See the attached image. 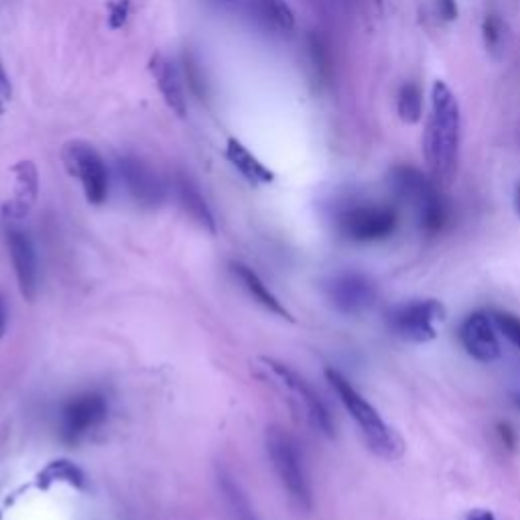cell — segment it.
<instances>
[{"mask_svg": "<svg viewBox=\"0 0 520 520\" xmlns=\"http://www.w3.org/2000/svg\"><path fill=\"white\" fill-rule=\"evenodd\" d=\"M399 216L393 208L362 204L348 208L340 216V232L354 242H378L397 232Z\"/></svg>", "mask_w": 520, "mask_h": 520, "instance_id": "obj_7", "label": "cell"}, {"mask_svg": "<svg viewBox=\"0 0 520 520\" xmlns=\"http://www.w3.org/2000/svg\"><path fill=\"white\" fill-rule=\"evenodd\" d=\"M325 378H328L334 393L350 413L352 421L358 425L366 445L386 462L399 460L405 453L401 435L380 417V413L358 393L342 372L328 368L325 370Z\"/></svg>", "mask_w": 520, "mask_h": 520, "instance_id": "obj_2", "label": "cell"}, {"mask_svg": "<svg viewBox=\"0 0 520 520\" xmlns=\"http://www.w3.org/2000/svg\"><path fill=\"white\" fill-rule=\"evenodd\" d=\"M516 210H518V214H520V187H518V191H516Z\"/></svg>", "mask_w": 520, "mask_h": 520, "instance_id": "obj_28", "label": "cell"}, {"mask_svg": "<svg viewBox=\"0 0 520 520\" xmlns=\"http://www.w3.org/2000/svg\"><path fill=\"white\" fill-rule=\"evenodd\" d=\"M492 319H494L496 330H498L516 350H520V317H516V315H512V313H502V311H498V313L492 315Z\"/></svg>", "mask_w": 520, "mask_h": 520, "instance_id": "obj_21", "label": "cell"}, {"mask_svg": "<svg viewBox=\"0 0 520 520\" xmlns=\"http://www.w3.org/2000/svg\"><path fill=\"white\" fill-rule=\"evenodd\" d=\"M267 449L273 468L291 500L301 510H311V486L295 441L281 429H271L267 433Z\"/></svg>", "mask_w": 520, "mask_h": 520, "instance_id": "obj_4", "label": "cell"}, {"mask_svg": "<svg viewBox=\"0 0 520 520\" xmlns=\"http://www.w3.org/2000/svg\"><path fill=\"white\" fill-rule=\"evenodd\" d=\"M265 362L269 364V368L273 370V374L291 390V393L297 397V401L303 405V409H305L307 419L311 421V425H313L317 431H321L323 435L334 437V433H336L334 419H332L328 407H325V403L321 401V397L313 390V386H311L299 372H295L293 368H289L287 364L277 362V360H273V358H265Z\"/></svg>", "mask_w": 520, "mask_h": 520, "instance_id": "obj_8", "label": "cell"}, {"mask_svg": "<svg viewBox=\"0 0 520 520\" xmlns=\"http://www.w3.org/2000/svg\"><path fill=\"white\" fill-rule=\"evenodd\" d=\"M514 403H516V407H518V409H520V395H518V397H516V399H514Z\"/></svg>", "mask_w": 520, "mask_h": 520, "instance_id": "obj_29", "label": "cell"}, {"mask_svg": "<svg viewBox=\"0 0 520 520\" xmlns=\"http://www.w3.org/2000/svg\"><path fill=\"white\" fill-rule=\"evenodd\" d=\"M258 13L265 21L281 31H291L295 27V13L287 0H256Z\"/></svg>", "mask_w": 520, "mask_h": 520, "instance_id": "obj_18", "label": "cell"}, {"mask_svg": "<svg viewBox=\"0 0 520 520\" xmlns=\"http://www.w3.org/2000/svg\"><path fill=\"white\" fill-rule=\"evenodd\" d=\"M232 273L234 277L240 281V285L246 289V293L258 303L263 305L267 311L283 317V319H289L293 321V315L287 311V307L277 299V295L260 281V277L246 265H240V263H232Z\"/></svg>", "mask_w": 520, "mask_h": 520, "instance_id": "obj_16", "label": "cell"}, {"mask_svg": "<svg viewBox=\"0 0 520 520\" xmlns=\"http://www.w3.org/2000/svg\"><path fill=\"white\" fill-rule=\"evenodd\" d=\"M106 413L108 405L100 393L74 397L61 411V437L70 443L82 439L106 419Z\"/></svg>", "mask_w": 520, "mask_h": 520, "instance_id": "obj_10", "label": "cell"}, {"mask_svg": "<svg viewBox=\"0 0 520 520\" xmlns=\"http://www.w3.org/2000/svg\"><path fill=\"white\" fill-rule=\"evenodd\" d=\"M226 157L232 163V167L238 169V173L254 185L271 183L275 179V173L263 161H260L244 143H240L234 137L228 139V143H226Z\"/></svg>", "mask_w": 520, "mask_h": 520, "instance_id": "obj_15", "label": "cell"}, {"mask_svg": "<svg viewBox=\"0 0 520 520\" xmlns=\"http://www.w3.org/2000/svg\"><path fill=\"white\" fill-rule=\"evenodd\" d=\"M61 161L72 177L82 183L86 200L100 206L108 198V171L100 153L82 141H72L63 147Z\"/></svg>", "mask_w": 520, "mask_h": 520, "instance_id": "obj_6", "label": "cell"}, {"mask_svg": "<svg viewBox=\"0 0 520 520\" xmlns=\"http://www.w3.org/2000/svg\"><path fill=\"white\" fill-rule=\"evenodd\" d=\"M462 143V114L455 94L447 84L435 82L431 92V114L425 133V159L439 183H449L458 169Z\"/></svg>", "mask_w": 520, "mask_h": 520, "instance_id": "obj_1", "label": "cell"}, {"mask_svg": "<svg viewBox=\"0 0 520 520\" xmlns=\"http://www.w3.org/2000/svg\"><path fill=\"white\" fill-rule=\"evenodd\" d=\"M120 177L133 198L143 208H157L165 200V187L159 175L137 157H122L118 161Z\"/></svg>", "mask_w": 520, "mask_h": 520, "instance_id": "obj_11", "label": "cell"}, {"mask_svg": "<svg viewBox=\"0 0 520 520\" xmlns=\"http://www.w3.org/2000/svg\"><path fill=\"white\" fill-rule=\"evenodd\" d=\"M149 72L165 100V104L177 114V116H185L187 114V98L179 80V74L175 70L173 61H169L165 55L157 53L151 57L149 61Z\"/></svg>", "mask_w": 520, "mask_h": 520, "instance_id": "obj_14", "label": "cell"}, {"mask_svg": "<svg viewBox=\"0 0 520 520\" xmlns=\"http://www.w3.org/2000/svg\"><path fill=\"white\" fill-rule=\"evenodd\" d=\"M130 11V0H108V25L110 29H120Z\"/></svg>", "mask_w": 520, "mask_h": 520, "instance_id": "obj_23", "label": "cell"}, {"mask_svg": "<svg viewBox=\"0 0 520 520\" xmlns=\"http://www.w3.org/2000/svg\"><path fill=\"white\" fill-rule=\"evenodd\" d=\"M13 267L17 275L19 289L25 299H33L37 293V281H39V271H37V256L31 238L23 230H9L7 234Z\"/></svg>", "mask_w": 520, "mask_h": 520, "instance_id": "obj_13", "label": "cell"}, {"mask_svg": "<svg viewBox=\"0 0 520 520\" xmlns=\"http://www.w3.org/2000/svg\"><path fill=\"white\" fill-rule=\"evenodd\" d=\"M11 96V84L3 72V68H0V106H3Z\"/></svg>", "mask_w": 520, "mask_h": 520, "instance_id": "obj_25", "label": "cell"}, {"mask_svg": "<svg viewBox=\"0 0 520 520\" xmlns=\"http://www.w3.org/2000/svg\"><path fill=\"white\" fill-rule=\"evenodd\" d=\"M437 9H439V15L447 21H453L455 17H458V5H455V0H437Z\"/></svg>", "mask_w": 520, "mask_h": 520, "instance_id": "obj_24", "label": "cell"}, {"mask_svg": "<svg viewBox=\"0 0 520 520\" xmlns=\"http://www.w3.org/2000/svg\"><path fill=\"white\" fill-rule=\"evenodd\" d=\"M5 328H7V303L3 297H0V338H3Z\"/></svg>", "mask_w": 520, "mask_h": 520, "instance_id": "obj_27", "label": "cell"}, {"mask_svg": "<svg viewBox=\"0 0 520 520\" xmlns=\"http://www.w3.org/2000/svg\"><path fill=\"white\" fill-rule=\"evenodd\" d=\"M484 43L486 47L494 51H502L504 47V23L496 15H488L484 21Z\"/></svg>", "mask_w": 520, "mask_h": 520, "instance_id": "obj_22", "label": "cell"}, {"mask_svg": "<svg viewBox=\"0 0 520 520\" xmlns=\"http://www.w3.org/2000/svg\"><path fill=\"white\" fill-rule=\"evenodd\" d=\"M466 520H496V516L490 512V510H484V508H478V510H472Z\"/></svg>", "mask_w": 520, "mask_h": 520, "instance_id": "obj_26", "label": "cell"}, {"mask_svg": "<svg viewBox=\"0 0 520 520\" xmlns=\"http://www.w3.org/2000/svg\"><path fill=\"white\" fill-rule=\"evenodd\" d=\"M325 295L346 315H360L376 301L374 283L362 273H340L325 283Z\"/></svg>", "mask_w": 520, "mask_h": 520, "instance_id": "obj_9", "label": "cell"}, {"mask_svg": "<svg viewBox=\"0 0 520 520\" xmlns=\"http://www.w3.org/2000/svg\"><path fill=\"white\" fill-rule=\"evenodd\" d=\"M177 191H179V202L183 206V210L198 222L202 228L210 230V232H216V220H214V214L212 210L208 208L204 195L200 193V189L195 187L189 179H179V185H177Z\"/></svg>", "mask_w": 520, "mask_h": 520, "instance_id": "obj_17", "label": "cell"}, {"mask_svg": "<svg viewBox=\"0 0 520 520\" xmlns=\"http://www.w3.org/2000/svg\"><path fill=\"white\" fill-rule=\"evenodd\" d=\"M445 319V307L435 299L411 301L388 311V328L411 344H427L437 338L435 323Z\"/></svg>", "mask_w": 520, "mask_h": 520, "instance_id": "obj_5", "label": "cell"}, {"mask_svg": "<svg viewBox=\"0 0 520 520\" xmlns=\"http://www.w3.org/2000/svg\"><path fill=\"white\" fill-rule=\"evenodd\" d=\"M397 108H399V116L409 122V124H415L421 120V114H423V94L419 90V86L415 84H405L401 90H399V102H397Z\"/></svg>", "mask_w": 520, "mask_h": 520, "instance_id": "obj_19", "label": "cell"}, {"mask_svg": "<svg viewBox=\"0 0 520 520\" xmlns=\"http://www.w3.org/2000/svg\"><path fill=\"white\" fill-rule=\"evenodd\" d=\"M460 342L468 356L482 364H492L500 358V344L492 315L476 311L460 325Z\"/></svg>", "mask_w": 520, "mask_h": 520, "instance_id": "obj_12", "label": "cell"}, {"mask_svg": "<svg viewBox=\"0 0 520 520\" xmlns=\"http://www.w3.org/2000/svg\"><path fill=\"white\" fill-rule=\"evenodd\" d=\"M390 187L417 212L421 230L427 234H437L445 228L449 218L447 204L441 198L437 185L419 169L409 165L395 167L390 171Z\"/></svg>", "mask_w": 520, "mask_h": 520, "instance_id": "obj_3", "label": "cell"}, {"mask_svg": "<svg viewBox=\"0 0 520 520\" xmlns=\"http://www.w3.org/2000/svg\"><path fill=\"white\" fill-rule=\"evenodd\" d=\"M41 478H43L45 482L65 480V482L74 484V486H82V484H84L82 472H80L76 466L68 464V462H53V464L41 474Z\"/></svg>", "mask_w": 520, "mask_h": 520, "instance_id": "obj_20", "label": "cell"}]
</instances>
